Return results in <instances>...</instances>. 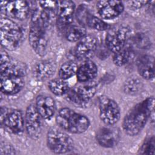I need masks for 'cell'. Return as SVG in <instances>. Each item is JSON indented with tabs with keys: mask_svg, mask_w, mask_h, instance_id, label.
Segmentation results:
<instances>
[{
	"mask_svg": "<svg viewBox=\"0 0 155 155\" xmlns=\"http://www.w3.org/2000/svg\"><path fill=\"white\" fill-rule=\"evenodd\" d=\"M1 90L8 95L19 93L25 84L24 70L16 63L11 60L5 51L1 53L0 68Z\"/></svg>",
	"mask_w": 155,
	"mask_h": 155,
	"instance_id": "obj_1",
	"label": "cell"
},
{
	"mask_svg": "<svg viewBox=\"0 0 155 155\" xmlns=\"http://www.w3.org/2000/svg\"><path fill=\"white\" fill-rule=\"evenodd\" d=\"M154 98L148 97L134 106L125 116L122 127L126 134L130 136L138 134L150 118L154 122Z\"/></svg>",
	"mask_w": 155,
	"mask_h": 155,
	"instance_id": "obj_2",
	"label": "cell"
},
{
	"mask_svg": "<svg viewBox=\"0 0 155 155\" xmlns=\"http://www.w3.org/2000/svg\"><path fill=\"white\" fill-rule=\"evenodd\" d=\"M51 24L50 18L42 10L36 8L33 12L28 41L34 51L39 56H44L46 52L48 45L47 30Z\"/></svg>",
	"mask_w": 155,
	"mask_h": 155,
	"instance_id": "obj_3",
	"label": "cell"
},
{
	"mask_svg": "<svg viewBox=\"0 0 155 155\" xmlns=\"http://www.w3.org/2000/svg\"><path fill=\"white\" fill-rule=\"evenodd\" d=\"M56 121L62 129L74 134L82 133L90 126V120L85 116L68 108H62L58 111Z\"/></svg>",
	"mask_w": 155,
	"mask_h": 155,
	"instance_id": "obj_4",
	"label": "cell"
},
{
	"mask_svg": "<svg viewBox=\"0 0 155 155\" xmlns=\"http://www.w3.org/2000/svg\"><path fill=\"white\" fill-rule=\"evenodd\" d=\"M0 28L1 45L10 51L18 48L23 38L21 27L13 20L4 17L1 18Z\"/></svg>",
	"mask_w": 155,
	"mask_h": 155,
	"instance_id": "obj_5",
	"label": "cell"
},
{
	"mask_svg": "<svg viewBox=\"0 0 155 155\" xmlns=\"http://www.w3.org/2000/svg\"><path fill=\"white\" fill-rule=\"evenodd\" d=\"M47 142L49 149L56 154H63L73 148V139L65 132L56 128H50L47 135Z\"/></svg>",
	"mask_w": 155,
	"mask_h": 155,
	"instance_id": "obj_6",
	"label": "cell"
},
{
	"mask_svg": "<svg viewBox=\"0 0 155 155\" xmlns=\"http://www.w3.org/2000/svg\"><path fill=\"white\" fill-rule=\"evenodd\" d=\"M99 116L102 121L107 125H113L120 119V108L117 102L106 96L99 98Z\"/></svg>",
	"mask_w": 155,
	"mask_h": 155,
	"instance_id": "obj_7",
	"label": "cell"
},
{
	"mask_svg": "<svg viewBox=\"0 0 155 155\" xmlns=\"http://www.w3.org/2000/svg\"><path fill=\"white\" fill-rule=\"evenodd\" d=\"M96 91V85L87 84L69 89L65 94L67 99L78 107H85L94 96Z\"/></svg>",
	"mask_w": 155,
	"mask_h": 155,
	"instance_id": "obj_8",
	"label": "cell"
},
{
	"mask_svg": "<svg viewBox=\"0 0 155 155\" xmlns=\"http://www.w3.org/2000/svg\"><path fill=\"white\" fill-rule=\"evenodd\" d=\"M1 122L5 128L9 132L20 134L24 130V120L22 114L18 110H12L10 111L5 108L1 109Z\"/></svg>",
	"mask_w": 155,
	"mask_h": 155,
	"instance_id": "obj_9",
	"label": "cell"
},
{
	"mask_svg": "<svg viewBox=\"0 0 155 155\" xmlns=\"http://www.w3.org/2000/svg\"><path fill=\"white\" fill-rule=\"evenodd\" d=\"M42 117L38 113L35 105L31 104L26 109L25 126L28 135L33 139H38L42 133Z\"/></svg>",
	"mask_w": 155,
	"mask_h": 155,
	"instance_id": "obj_10",
	"label": "cell"
},
{
	"mask_svg": "<svg viewBox=\"0 0 155 155\" xmlns=\"http://www.w3.org/2000/svg\"><path fill=\"white\" fill-rule=\"evenodd\" d=\"M128 29L124 26L110 28L106 35L105 43L107 48L113 53H116L125 46Z\"/></svg>",
	"mask_w": 155,
	"mask_h": 155,
	"instance_id": "obj_11",
	"label": "cell"
},
{
	"mask_svg": "<svg viewBox=\"0 0 155 155\" xmlns=\"http://www.w3.org/2000/svg\"><path fill=\"white\" fill-rule=\"evenodd\" d=\"M1 9L8 17L22 21L27 18L30 7L25 1H2Z\"/></svg>",
	"mask_w": 155,
	"mask_h": 155,
	"instance_id": "obj_12",
	"label": "cell"
},
{
	"mask_svg": "<svg viewBox=\"0 0 155 155\" xmlns=\"http://www.w3.org/2000/svg\"><path fill=\"white\" fill-rule=\"evenodd\" d=\"M97 46L96 38L91 35H86L78 41L74 49V54L78 59L86 61L94 55Z\"/></svg>",
	"mask_w": 155,
	"mask_h": 155,
	"instance_id": "obj_13",
	"label": "cell"
},
{
	"mask_svg": "<svg viewBox=\"0 0 155 155\" xmlns=\"http://www.w3.org/2000/svg\"><path fill=\"white\" fill-rule=\"evenodd\" d=\"M74 10L75 4L72 1H58L56 22L60 29H67L71 25Z\"/></svg>",
	"mask_w": 155,
	"mask_h": 155,
	"instance_id": "obj_14",
	"label": "cell"
},
{
	"mask_svg": "<svg viewBox=\"0 0 155 155\" xmlns=\"http://www.w3.org/2000/svg\"><path fill=\"white\" fill-rule=\"evenodd\" d=\"M97 11L100 16L105 19L116 18L124 11V4L119 1H100L96 4Z\"/></svg>",
	"mask_w": 155,
	"mask_h": 155,
	"instance_id": "obj_15",
	"label": "cell"
},
{
	"mask_svg": "<svg viewBox=\"0 0 155 155\" xmlns=\"http://www.w3.org/2000/svg\"><path fill=\"white\" fill-rule=\"evenodd\" d=\"M96 137L101 146L105 148H112L117 145L119 140V132L114 127H104L98 130Z\"/></svg>",
	"mask_w": 155,
	"mask_h": 155,
	"instance_id": "obj_16",
	"label": "cell"
},
{
	"mask_svg": "<svg viewBox=\"0 0 155 155\" xmlns=\"http://www.w3.org/2000/svg\"><path fill=\"white\" fill-rule=\"evenodd\" d=\"M35 107L42 118L45 119L51 118L56 110L54 99L48 96H38L36 99Z\"/></svg>",
	"mask_w": 155,
	"mask_h": 155,
	"instance_id": "obj_17",
	"label": "cell"
},
{
	"mask_svg": "<svg viewBox=\"0 0 155 155\" xmlns=\"http://www.w3.org/2000/svg\"><path fill=\"white\" fill-rule=\"evenodd\" d=\"M56 68V64L53 61H41L35 65L33 69V74L37 80L44 81L53 75Z\"/></svg>",
	"mask_w": 155,
	"mask_h": 155,
	"instance_id": "obj_18",
	"label": "cell"
},
{
	"mask_svg": "<svg viewBox=\"0 0 155 155\" xmlns=\"http://www.w3.org/2000/svg\"><path fill=\"white\" fill-rule=\"evenodd\" d=\"M97 74V67L95 63L87 60L78 67L76 75L78 81L87 82L92 81Z\"/></svg>",
	"mask_w": 155,
	"mask_h": 155,
	"instance_id": "obj_19",
	"label": "cell"
},
{
	"mask_svg": "<svg viewBox=\"0 0 155 155\" xmlns=\"http://www.w3.org/2000/svg\"><path fill=\"white\" fill-rule=\"evenodd\" d=\"M137 70L139 74L146 79H152L154 77V58L144 55L137 60Z\"/></svg>",
	"mask_w": 155,
	"mask_h": 155,
	"instance_id": "obj_20",
	"label": "cell"
},
{
	"mask_svg": "<svg viewBox=\"0 0 155 155\" xmlns=\"http://www.w3.org/2000/svg\"><path fill=\"white\" fill-rule=\"evenodd\" d=\"M86 28L82 24L70 25L65 30V38L70 42H76L86 35Z\"/></svg>",
	"mask_w": 155,
	"mask_h": 155,
	"instance_id": "obj_21",
	"label": "cell"
},
{
	"mask_svg": "<svg viewBox=\"0 0 155 155\" xmlns=\"http://www.w3.org/2000/svg\"><path fill=\"white\" fill-rule=\"evenodd\" d=\"M48 88L56 96L65 95L70 89L68 84L61 78L51 80L48 83Z\"/></svg>",
	"mask_w": 155,
	"mask_h": 155,
	"instance_id": "obj_22",
	"label": "cell"
},
{
	"mask_svg": "<svg viewBox=\"0 0 155 155\" xmlns=\"http://www.w3.org/2000/svg\"><path fill=\"white\" fill-rule=\"evenodd\" d=\"M142 88L141 80L136 76L128 78L124 84V91L127 94H134L137 93Z\"/></svg>",
	"mask_w": 155,
	"mask_h": 155,
	"instance_id": "obj_23",
	"label": "cell"
},
{
	"mask_svg": "<svg viewBox=\"0 0 155 155\" xmlns=\"http://www.w3.org/2000/svg\"><path fill=\"white\" fill-rule=\"evenodd\" d=\"M132 51L129 47H124L119 51L114 53L113 58L114 64L117 66H123L130 60Z\"/></svg>",
	"mask_w": 155,
	"mask_h": 155,
	"instance_id": "obj_24",
	"label": "cell"
},
{
	"mask_svg": "<svg viewBox=\"0 0 155 155\" xmlns=\"http://www.w3.org/2000/svg\"><path fill=\"white\" fill-rule=\"evenodd\" d=\"M78 67L76 63L69 61L61 65L59 70V78L66 80L76 74Z\"/></svg>",
	"mask_w": 155,
	"mask_h": 155,
	"instance_id": "obj_25",
	"label": "cell"
},
{
	"mask_svg": "<svg viewBox=\"0 0 155 155\" xmlns=\"http://www.w3.org/2000/svg\"><path fill=\"white\" fill-rule=\"evenodd\" d=\"M87 24L91 28L99 31L108 30L110 28L108 24L106 23L105 21L99 19V18L93 15L89 16L87 21Z\"/></svg>",
	"mask_w": 155,
	"mask_h": 155,
	"instance_id": "obj_26",
	"label": "cell"
},
{
	"mask_svg": "<svg viewBox=\"0 0 155 155\" xmlns=\"http://www.w3.org/2000/svg\"><path fill=\"white\" fill-rule=\"evenodd\" d=\"M155 139L154 136L147 138L141 146L139 153L141 154H154Z\"/></svg>",
	"mask_w": 155,
	"mask_h": 155,
	"instance_id": "obj_27",
	"label": "cell"
},
{
	"mask_svg": "<svg viewBox=\"0 0 155 155\" xmlns=\"http://www.w3.org/2000/svg\"><path fill=\"white\" fill-rule=\"evenodd\" d=\"M134 41L135 44L141 48H147L151 45L149 38L143 33H139L135 36Z\"/></svg>",
	"mask_w": 155,
	"mask_h": 155,
	"instance_id": "obj_28",
	"label": "cell"
},
{
	"mask_svg": "<svg viewBox=\"0 0 155 155\" xmlns=\"http://www.w3.org/2000/svg\"><path fill=\"white\" fill-rule=\"evenodd\" d=\"M39 3L42 9L56 12L58 1H39Z\"/></svg>",
	"mask_w": 155,
	"mask_h": 155,
	"instance_id": "obj_29",
	"label": "cell"
},
{
	"mask_svg": "<svg viewBox=\"0 0 155 155\" xmlns=\"http://www.w3.org/2000/svg\"><path fill=\"white\" fill-rule=\"evenodd\" d=\"M1 154H15V150L10 144L1 143Z\"/></svg>",
	"mask_w": 155,
	"mask_h": 155,
	"instance_id": "obj_30",
	"label": "cell"
},
{
	"mask_svg": "<svg viewBox=\"0 0 155 155\" xmlns=\"http://www.w3.org/2000/svg\"><path fill=\"white\" fill-rule=\"evenodd\" d=\"M148 2L149 1H131L128 2V5L134 8H139Z\"/></svg>",
	"mask_w": 155,
	"mask_h": 155,
	"instance_id": "obj_31",
	"label": "cell"
}]
</instances>
